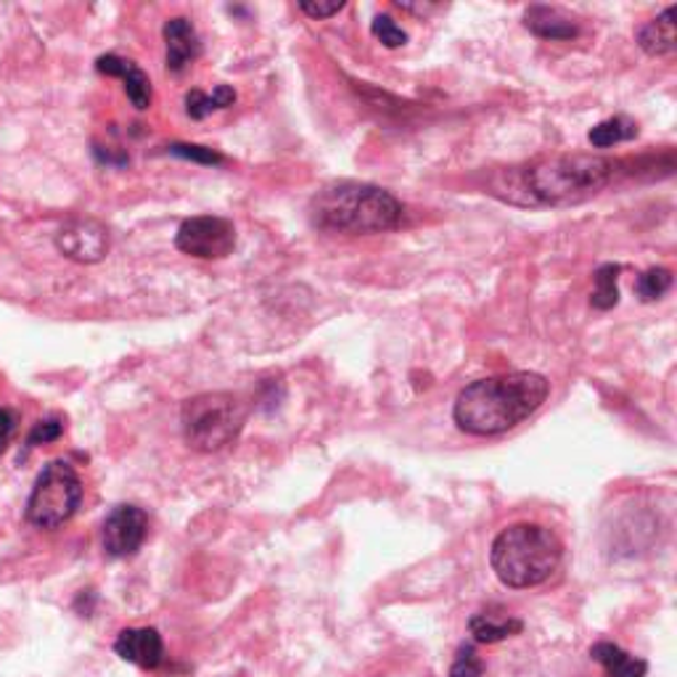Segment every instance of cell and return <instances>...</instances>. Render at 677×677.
Returning <instances> with one entry per match:
<instances>
[{"label": "cell", "mask_w": 677, "mask_h": 677, "mask_svg": "<svg viewBox=\"0 0 677 677\" xmlns=\"http://www.w3.org/2000/svg\"><path fill=\"white\" fill-rule=\"evenodd\" d=\"M471 635H474L476 643H501L506 638H514L524 630L522 620H514V616L495 612V609H487V612H480L471 616L469 622Z\"/></svg>", "instance_id": "obj_15"}, {"label": "cell", "mask_w": 677, "mask_h": 677, "mask_svg": "<svg viewBox=\"0 0 677 677\" xmlns=\"http://www.w3.org/2000/svg\"><path fill=\"white\" fill-rule=\"evenodd\" d=\"M370 32H374V37L382 45H387V49H400V45L408 43V32H405L402 26H397L395 19L387 17V13H382V17L374 19Z\"/></svg>", "instance_id": "obj_21"}, {"label": "cell", "mask_w": 677, "mask_h": 677, "mask_svg": "<svg viewBox=\"0 0 677 677\" xmlns=\"http://www.w3.org/2000/svg\"><path fill=\"white\" fill-rule=\"evenodd\" d=\"M62 434H64V421H62V418H58V416L43 418V421H37L35 427H32L30 437H26V450L37 448V444L56 442Z\"/></svg>", "instance_id": "obj_23"}, {"label": "cell", "mask_w": 677, "mask_h": 677, "mask_svg": "<svg viewBox=\"0 0 677 677\" xmlns=\"http://www.w3.org/2000/svg\"><path fill=\"white\" fill-rule=\"evenodd\" d=\"M96 69L101 72V75L109 77H119L125 83V93H128L130 104L136 106L138 111L149 109L151 106V79L138 64L128 62V58L115 56V53H106V56L96 58Z\"/></svg>", "instance_id": "obj_12"}, {"label": "cell", "mask_w": 677, "mask_h": 677, "mask_svg": "<svg viewBox=\"0 0 677 677\" xmlns=\"http://www.w3.org/2000/svg\"><path fill=\"white\" fill-rule=\"evenodd\" d=\"M17 421H19V418H17V413H13V410L0 408V453L9 448L13 431H17Z\"/></svg>", "instance_id": "obj_26"}, {"label": "cell", "mask_w": 677, "mask_h": 677, "mask_svg": "<svg viewBox=\"0 0 677 677\" xmlns=\"http://www.w3.org/2000/svg\"><path fill=\"white\" fill-rule=\"evenodd\" d=\"M484 675V662L482 656L476 654V648L471 646H461L458 648L453 667H450V677H482Z\"/></svg>", "instance_id": "obj_22"}, {"label": "cell", "mask_w": 677, "mask_h": 677, "mask_svg": "<svg viewBox=\"0 0 677 677\" xmlns=\"http://www.w3.org/2000/svg\"><path fill=\"white\" fill-rule=\"evenodd\" d=\"M524 26L542 40H572L580 35L572 19L554 6H529L524 11Z\"/></svg>", "instance_id": "obj_13"}, {"label": "cell", "mask_w": 677, "mask_h": 677, "mask_svg": "<svg viewBox=\"0 0 677 677\" xmlns=\"http://www.w3.org/2000/svg\"><path fill=\"white\" fill-rule=\"evenodd\" d=\"M620 273L622 265L614 262L601 265V268L595 270V289L593 294H590V304H593L595 310L616 308V302H620Z\"/></svg>", "instance_id": "obj_19"}, {"label": "cell", "mask_w": 677, "mask_h": 677, "mask_svg": "<svg viewBox=\"0 0 677 677\" xmlns=\"http://www.w3.org/2000/svg\"><path fill=\"white\" fill-rule=\"evenodd\" d=\"M170 154L183 157V159H191V162H198V164H223V162H225V159H223L221 154H217V151L204 149V146L172 143V146H170Z\"/></svg>", "instance_id": "obj_24"}, {"label": "cell", "mask_w": 677, "mask_h": 677, "mask_svg": "<svg viewBox=\"0 0 677 677\" xmlns=\"http://www.w3.org/2000/svg\"><path fill=\"white\" fill-rule=\"evenodd\" d=\"M548 378L535 370L480 378L455 397L453 418L466 434L495 437L537 413L548 400Z\"/></svg>", "instance_id": "obj_1"}, {"label": "cell", "mask_w": 677, "mask_h": 677, "mask_svg": "<svg viewBox=\"0 0 677 677\" xmlns=\"http://www.w3.org/2000/svg\"><path fill=\"white\" fill-rule=\"evenodd\" d=\"M300 9L308 13L310 19H329L336 17L338 11L347 9V3H344V0H331V3H300Z\"/></svg>", "instance_id": "obj_25"}, {"label": "cell", "mask_w": 677, "mask_h": 677, "mask_svg": "<svg viewBox=\"0 0 677 677\" xmlns=\"http://www.w3.org/2000/svg\"><path fill=\"white\" fill-rule=\"evenodd\" d=\"M236 104V90L230 85H217L215 93L189 90L185 93V115L191 119H204L212 111L228 109Z\"/></svg>", "instance_id": "obj_17"}, {"label": "cell", "mask_w": 677, "mask_h": 677, "mask_svg": "<svg viewBox=\"0 0 677 677\" xmlns=\"http://www.w3.org/2000/svg\"><path fill=\"white\" fill-rule=\"evenodd\" d=\"M175 247L198 260H223L236 249V228L225 217H191L178 228Z\"/></svg>", "instance_id": "obj_7"}, {"label": "cell", "mask_w": 677, "mask_h": 677, "mask_svg": "<svg viewBox=\"0 0 677 677\" xmlns=\"http://www.w3.org/2000/svg\"><path fill=\"white\" fill-rule=\"evenodd\" d=\"M56 247L75 262H101L109 251V230L90 217H75L56 234Z\"/></svg>", "instance_id": "obj_9"}, {"label": "cell", "mask_w": 677, "mask_h": 677, "mask_svg": "<svg viewBox=\"0 0 677 677\" xmlns=\"http://www.w3.org/2000/svg\"><path fill=\"white\" fill-rule=\"evenodd\" d=\"M590 656L603 667L606 677H646L648 662L622 652L616 643L601 641L590 648Z\"/></svg>", "instance_id": "obj_14"}, {"label": "cell", "mask_w": 677, "mask_h": 677, "mask_svg": "<svg viewBox=\"0 0 677 677\" xmlns=\"http://www.w3.org/2000/svg\"><path fill=\"white\" fill-rule=\"evenodd\" d=\"M563 546L542 524H511L495 537L490 548V563L497 580L506 588L527 590L550 580L561 567Z\"/></svg>", "instance_id": "obj_3"}, {"label": "cell", "mask_w": 677, "mask_h": 677, "mask_svg": "<svg viewBox=\"0 0 677 677\" xmlns=\"http://www.w3.org/2000/svg\"><path fill=\"white\" fill-rule=\"evenodd\" d=\"M164 45H168V72L181 75L202 56V37H198L196 26L189 19L175 17L164 24Z\"/></svg>", "instance_id": "obj_11"}, {"label": "cell", "mask_w": 677, "mask_h": 677, "mask_svg": "<svg viewBox=\"0 0 677 677\" xmlns=\"http://www.w3.org/2000/svg\"><path fill=\"white\" fill-rule=\"evenodd\" d=\"M620 162L595 154H556L529 164L524 189L537 204L569 207L595 196L614 181Z\"/></svg>", "instance_id": "obj_4"}, {"label": "cell", "mask_w": 677, "mask_h": 677, "mask_svg": "<svg viewBox=\"0 0 677 677\" xmlns=\"http://www.w3.org/2000/svg\"><path fill=\"white\" fill-rule=\"evenodd\" d=\"M635 136H638V125H635L633 119L612 117L595 125V128L588 132V141L593 143L595 149H612L616 143L633 141Z\"/></svg>", "instance_id": "obj_18"}, {"label": "cell", "mask_w": 677, "mask_h": 677, "mask_svg": "<svg viewBox=\"0 0 677 677\" xmlns=\"http://www.w3.org/2000/svg\"><path fill=\"white\" fill-rule=\"evenodd\" d=\"M310 217L326 234H387L400 225L402 204L378 185L342 181L318 191L310 202Z\"/></svg>", "instance_id": "obj_2"}, {"label": "cell", "mask_w": 677, "mask_h": 677, "mask_svg": "<svg viewBox=\"0 0 677 677\" xmlns=\"http://www.w3.org/2000/svg\"><path fill=\"white\" fill-rule=\"evenodd\" d=\"M83 503V482L66 461H51L40 471L30 501L26 522L37 529H56L77 514Z\"/></svg>", "instance_id": "obj_6"}, {"label": "cell", "mask_w": 677, "mask_h": 677, "mask_svg": "<svg viewBox=\"0 0 677 677\" xmlns=\"http://www.w3.org/2000/svg\"><path fill=\"white\" fill-rule=\"evenodd\" d=\"M247 416L249 410L241 397L230 391H204L183 405V437L198 453H217L238 440Z\"/></svg>", "instance_id": "obj_5"}, {"label": "cell", "mask_w": 677, "mask_h": 677, "mask_svg": "<svg viewBox=\"0 0 677 677\" xmlns=\"http://www.w3.org/2000/svg\"><path fill=\"white\" fill-rule=\"evenodd\" d=\"M149 535V516L138 506H117L104 522V550L111 559H130Z\"/></svg>", "instance_id": "obj_8"}, {"label": "cell", "mask_w": 677, "mask_h": 677, "mask_svg": "<svg viewBox=\"0 0 677 677\" xmlns=\"http://www.w3.org/2000/svg\"><path fill=\"white\" fill-rule=\"evenodd\" d=\"M638 45L648 56H667L675 51V6H669L638 30Z\"/></svg>", "instance_id": "obj_16"}, {"label": "cell", "mask_w": 677, "mask_h": 677, "mask_svg": "<svg viewBox=\"0 0 677 677\" xmlns=\"http://www.w3.org/2000/svg\"><path fill=\"white\" fill-rule=\"evenodd\" d=\"M669 287H673V273L667 268H652L638 276L635 291H638L641 302H656L667 294Z\"/></svg>", "instance_id": "obj_20"}, {"label": "cell", "mask_w": 677, "mask_h": 677, "mask_svg": "<svg viewBox=\"0 0 677 677\" xmlns=\"http://www.w3.org/2000/svg\"><path fill=\"white\" fill-rule=\"evenodd\" d=\"M115 652L130 665L157 669L164 662V641L154 627H128L117 635Z\"/></svg>", "instance_id": "obj_10"}]
</instances>
